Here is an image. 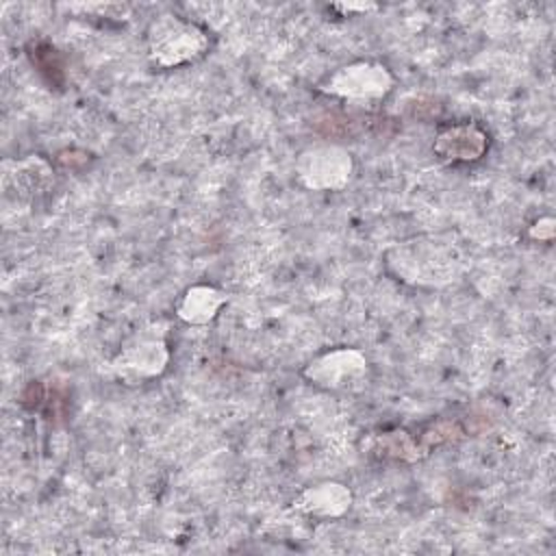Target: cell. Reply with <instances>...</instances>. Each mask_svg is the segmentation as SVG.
Segmentation results:
<instances>
[{
    "label": "cell",
    "instance_id": "1",
    "mask_svg": "<svg viewBox=\"0 0 556 556\" xmlns=\"http://www.w3.org/2000/svg\"><path fill=\"white\" fill-rule=\"evenodd\" d=\"M156 35H152V54L163 65H176L189 59H195L202 54L206 39L204 35L193 26L178 20H167L154 24Z\"/></svg>",
    "mask_w": 556,
    "mask_h": 556
},
{
    "label": "cell",
    "instance_id": "2",
    "mask_svg": "<svg viewBox=\"0 0 556 556\" xmlns=\"http://www.w3.org/2000/svg\"><path fill=\"white\" fill-rule=\"evenodd\" d=\"M434 150L452 163H469L480 159L486 150V135L473 124L447 126L437 135Z\"/></svg>",
    "mask_w": 556,
    "mask_h": 556
}]
</instances>
